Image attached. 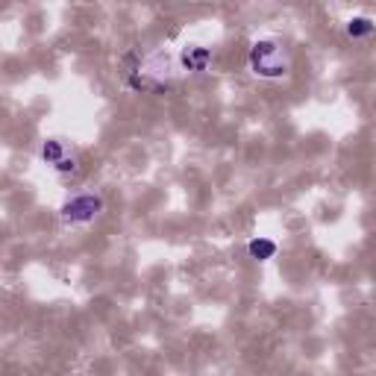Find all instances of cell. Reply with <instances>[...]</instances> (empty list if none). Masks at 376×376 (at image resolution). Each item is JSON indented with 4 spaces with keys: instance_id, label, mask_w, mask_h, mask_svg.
<instances>
[{
    "instance_id": "cell-7",
    "label": "cell",
    "mask_w": 376,
    "mask_h": 376,
    "mask_svg": "<svg viewBox=\"0 0 376 376\" xmlns=\"http://www.w3.org/2000/svg\"><path fill=\"white\" fill-rule=\"evenodd\" d=\"M53 168H56L59 174H68V171H74V159H59Z\"/></svg>"
},
{
    "instance_id": "cell-3",
    "label": "cell",
    "mask_w": 376,
    "mask_h": 376,
    "mask_svg": "<svg viewBox=\"0 0 376 376\" xmlns=\"http://www.w3.org/2000/svg\"><path fill=\"white\" fill-rule=\"evenodd\" d=\"M209 62H212V53H209L206 48H185L182 56H180V71L200 74V71H206Z\"/></svg>"
},
{
    "instance_id": "cell-1",
    "label": "cell",
    "mask_w": 376,
    "mask_h": 376,
    "mask_svg": "<svg viewBox=\"0 0 376 376\" xmlns=\"http://www.w3.org/2000/svg\"><path fill=\"white\" fill-rule=\"evenodd\" d=\"M247 65L259 80H285L291 74V53L276 39H256L250 44Z\"/></svg>"
},
{
    "instance_id": "cell-2",
    "label": "cell",
    "mask_w": 376,
    "mask_h": 376,
    "mask_svg": "<svg viewBox=\"0 0 376 376\" xmlns=\"http://www.w3.org/2000/svg\"><path fill=\"white\" fill-rule=\"evenodd\" d=\"M103 212V197L101 194H94V191H80V194H74L71 200H65L62 209H59V215L65 224H92V220Z\"/></svg>"
},
{
    "instance_id": "cell-4",
    "label": "cell",
    "mask_w": 376,
    "mask_h": 376,
    "mask_svg": "<svg viewBox=\"0 0 376 376\" xmlns=\"http://www.w3.org/2000/svg\"><path fill=\"white\" fill-rule=\"evenodd\" d=\"M376 32V24L370 18H364V15H356V18H350L347 21V36L353 41H364V39H370Z\"/></svg>"
},
{
    "instance_id": "cell-5",
    "label": "cell",
    "mask_w": 376,
    "mask_h": 376,
    "mask_svg": "<svg viewBox=\"0 0 376 376\" xmlns=\"http://www.w3.org/2000/svg\"><path fill=\"white\" fill-rule=\"evenodd\" d=\"M247 253H250V259H259V262H268L276 256V244L271 238H253L250 244H247Z\"/></svg>"
},
{
    "instance_id": "cell-6",
    "label": "cell",
    "mask_w": 376,
    "mask_h": 376,
    "mask_svg": "<svg viewBox=\"0 0 376 376\" xmlns=\"http://www.w3.org/2000/svg\"><path fill=\"white\" fill-rule=\"evenodd\" d=\"M41 159L48 162V165H56L59 159H65V147L59 145V141H44V147H41Z\"/></svg>"
}]
</instances>
